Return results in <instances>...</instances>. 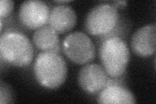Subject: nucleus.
<instances>
[{"instance_id":"1","label":"nucleus","mask_w":156,"mask_h":104,"mask_svg":"<svg viewBox=\"0 0 156 104\" xmlns=\"http://www.w3.org/2000/svg\"><path fill=\"white\" fill-rule=\"evenodd\" d=\"M36 80L44 87L55 89L64 83L67 76L66 61L54 52H42L37 56L33 66Z\"/></svg>"},{"instance_id":"2","label":"nucleus","mask_w":156,"mask_h":104,"mask_svg":"<svg viewBox=\"0 0 156 104\" xmlns=\"http://www.w3.org/2000/svg\"><path fill=\"white\" fill-rule=\"evenodd\" d=\"M33 55V46L25 34L11 31L2 34L0 37L2 60L13 66L25 67L30 64Z\"/></svg>"},{"instance_id":"3","label":"nucleus","mask_w":156,"mask_h":104,"mask_svg":"<svg viewBox=\"0 0 156 104\" xmlns=\"http://www.w3.org/2000/svg\"><path fill=\"white\" fill-rule=\"evenodd\" d=\"M102 66L108 76L119 78L125 73L129 61V50L120 37L112 36L105 38L100 48Z\"/></svg>"},{"instance_id":"4","label":"nucleus","mask_w":156,"mask_h":104,"mask_svg":"<svg viewBox=\"0 0 156 104\" xmlns=\"http://www.w3.org/2000/svg\"><path fill=\"white\" fill-rule=\"evenodd\" d=\"M119 22V14L113 5L103 3L97 5L87 14L85 26L89 34L104 39L113 33Z\"/></svg>"},{"instance_id":"5","label":"nucleus","mask_w":156,"mask_h":104,"mask_svg":"<svg viewBox=\"0 0 156 104\" xmlns=\"http://www.w3.org/2000/svg\"><path fill=\"white\" fill-rule=\"evenodd\" d=\"M62 49L72 62L84 64L92 61L96 56L95 46L90 38L81 31L70 33L62 42Z\"/></svg>"},{"instance_id":"6","label":"nucleus","mask_w":156,"mask_h":104,"mask_svg":"<svg viewBox=\"0 0 156 104\" xmlns=\"http://www.w3.org/2000/svg\"><path fill=\"white\" fill-rule=\"evenodd\" d=\"M50 10L48 5L40 0L23 2L19 9L20 20L30 29H38L48 22Z\"/></svg>"},{"instance_id":"7","label":"nucleus","mask_w":156,"mask_h":104,"mask_svg":"<svg viewBox=\"0 0 156 104\" xmlns=\"http://www.w3.org/2000/svg\"><path fill=\"white\" fill-rule=\"evenodd\" d=\"M109 76L103 66L90 63L83 66L78 74V83L83 90L89 94H95L104 89Z\"/></svg>"},{"instance_id":"8","label":"nucleus","mask_w":156,"mask_h":104,"mask_svg":"<svg viewBox=\"0 0 156 104\" xmlns=\"http://www.w3.org/2000/svg\"><path fill=\"white\" fill-rule=\"evenodd\" d=\"M131 47L136 55L147 57L155 53L156 49V26L150 23L139 28L133 34Z\"/></svg>"},{"instance_id":"9","label":"nucleus","mask_w":156,"mask_h":104,"mask_svg":"<svg viewBox=\"0 0 156 104\" xmlns=\"http://www.w3.org/2000/svg\"><path fill=\"white\" fill-rule=\"evenodd\" d=\"M77 15L74 9L66 5H58L50 10L48 26L58 34L65 33L74 27Z\"/></svg>"},{"instance_id":"10","label":"nucleus","mask_w":156,"mask_h":104,"mask_svg":"<svg viewBox=\"0 0 156 104\" xmlns=\"http://www.w3.org/2000/svg\"><path fill=\"white\" fill-rule=\"evenodd\" d=\"M100 103H135L136 99L129 89L120 84L106 86L100 91L98 98Z\"/></svg>"},{"instance_id":"11","label":"nucleus","mask_w":156,"mask_h":104,"mask_svg":"<svg viewBox=\"0 0 156 104\" xmlns=\"http://www.w3.org/2000/svg\"><path fill=\"white\" fill-rule=\"evenodd\" d=\"M33 41L35 46L42 52H54L61 50V42L58 33L50 26H44L35 31Z\"/></svg>"},{"instance_id":"12","label":"nucleus","mask_w":156,"mask_h":104,"mask_svg":"<svg viewBox=\"0 0 156 104\" xmlns=\"http://www.w3.org/2000/svg\"><path fill=\"white\" fill-rule=\"evenodd\" d=\"M14 102L12 90L8 84L1 81L0 84V103H10Z\"/></svg>"},{"instance_id":"13","label":"nucleus","mask_w":156,"mask_h":104,"mask_svg":"<svg viewBox=\"0 0 156 104\" xmlns=\"http://www.w3.org/2000/svg\"><path fill=\"white\" fill-rule=\"evenodd\" d=\"M14 8V2L11 0H1L0 2V17L5 18L12 13Z\"/></svg>"},{"instance_id":"14","label":"nucleus","mask_w":156,"mask_h":104,"mask_svg":"<svg viewBox=\"0 0 156 104\" xmlns=\"http://www.w3.org/2000/svg\"><path fill=\"white\" fill-rule=\"evenodd\" d=\"M127 3L128 2L127 1H116V2H113V5L114 7H115L116 9L117 7H124L126 5Z\"/></svg>"},{"instance_id":"15","label":"nucleus","mask_w":156,"mask_h":104,"mask_svg":"<svg viewBox=\"0 0 156 104\" xmlns=\"http://www.w3.org/2000/svg\"><path fill=\"white\" fill-rule=\"evenodd\" d=\"M71 1H70V0H66V1H55V2L57 3H62V5H64V3H69Z\"/></svg>"}]
</instances>
